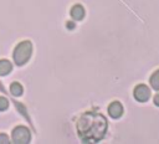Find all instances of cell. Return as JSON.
Wrapping results in <instances>:
<instances>
[{"mask_svg": "<svg viewBox=\"0 0 159 144\" xmlns=\"http://www.w3.org/2000/svg\"><path fill=\"white\" fill-rule=\"evenodd\" d=\"M77 133L83 143H97L107 133V119L96 110L86 112L77 122Z\"/></svg>", "mask_w": 159, "mask_h": 144, "instance_id": "cell-1", "label": "cell"}, {"mask_svg": "<svg viewBox=\"0 0 159 144\" xmlns=\"http://www.w3.org/2000/svg\"><path fill=\"white\" fill-rule=\"evenodd\" d=\"M66 26H67L68 29H75V22H72V21H68V22L66 24Z\"/></svg>", "mask_w": 159, "mask_h": 144, "instance_id": "cell-13", "label": "cell"}, {"mask_svg": "<svg viewBox=\"0 0 159 144\" xmlns=\"http://www.w3.org/2000/svg\"><path fill=\"white\" fill-rule=\"evenodd\" d=\"M153 101H154V104H155V106H158V107H159V93H158V94H155V96H154V99H153Z\"/></svg>", "mask_w": 159, "mask_h": 144, "instance_id": "cell-12", "label": "cell"}, {"mask_svg": "<svg viewBox=\"0 0 159 144\" xmlns=\"http://www.w3.org/2000/svg\"><path fill=\"white\" fill-rule=\"evenodd\" d=\"M149 82H150V86H152L153 89L159 91V70H157V71L150 76Z\"/></svg>", "mask_w": 159, "mask_h": 144, "instance_id": "cell-8", "label": "cell"}, {"mask_svg": "<svg viewBox=\"0 0 159 144\" xmlns=\"http://www.w3.org/2000/svg\"><path fill=\"white\" fill-rule=\"evenodd\" d=\"M9 106V102L5 97H0V110H5Z\"/></svg>", "mask_w": 159, "mask_h": 144, "instance_id": "cell-10", "label": "cell"}, {"mask_svg": "<svg viewBox=\"0 0 159 144\" xmlns=\"http://www.w3.org/2000/svg\"><path fill=\"white\" fill-rule=\"evenodd\" d=\"M10 92H11L12 96L19 97V96L22 94V86H21L20 83H17V82H14V83H11V86H10Z\"/></svg>", "mask_w": 159, "mask_h": 144, "instance_id": "cell-9", "label": "cell"}, {"mask_svg": "<svg viewBox=\"0 0 159 144\" xmlns=\"http://www.w3.org/2000/svg\"><path fill=\"white\" fill-rule=\"evenodd\" d=\"M86 15V11H84V7L81 5V4H76L71 7V16L75 21H81L83 20Z\"/></svg>", "mask_w": 159, "mask_h": 144, "instance_id": "cell-6", "label": "cell"}, {"mask_svg": "<svg viewBox=\"0 0 159 144\" xmlns=\"http://www.w3.org/2000/svg\"><path fill=\"white\" fill-rule=\"evenodd\" d=\"M133 96L138 102H147L150 97V89L147 84L140 83V84L135 86V88L133 91Z\"/></svg>", "mask_w": 159, "mask_h": 144, "instance_id": "cell-4", "label": "cell"}, {"mask_svg": "<svg viewBox=\"0 0 159 144\" xmlns=\"http://www.w3.org/2000/svg\"><path fill=\"white\" fill-rule=\"evenodd\" d=\"M9 143V138L6 134H0V144H7Z\"/></svg>", "mask_w": 159, "mask_h": 144, "instance_id": "cell-11", "label": "cell"}, {"mask_svg": "<svg viewBox=\"0 0 159 144\" xmlns=\"http://www.w3.org/2000/svg\"><path fill=\"white\" fill-rule=\"evenodd\" d=\"M108 113H109V115H111L113 119L119 118V117L123 114V106H122V103L118 102V101L112 102V103L108 106Z\"/></svg>", "mask_w": 159, "mask_h": 144, "instance_id": "cell-5", "label": "cell"}, {"mask_svg": "<svg viewBox=\"0 0 159 144\" xmlns=\"http://www.w3.org/2000/svg\"><path fill=\"white\" fill-rule=\"evenodd\" d=\"M31 53H32V43L30 41H22V42H20L15 47V51H14V55H12L15 63L19 65V66L25 65L30 60Z\"/></svg>", "mask_w": 159, "mask_h": 144, "instance_id": "cell-2", "label": "cell"}, {"mask_svg": "<svg viewBox=\"0 0 159 144\" xmlns=\"http://www.w3.org/2000/svg\"><path fill=\"white\" fill-rule=\"evenodd\" d=\"M30 132L26 127H16L12 130V140L16 144H25L30 142Z\"/></svg>", "mask_w": 159, "mask_h": 144, "instance_id": "cell-3", "label": "cell"}, {"mask_svg": "<svg viewBox=\"0 0 159 144\" xmlns=\"http://www.w3.org/2000/svg\"><path fill=\"white\" fill-rule=\"evenodd\" d=\"M12 70V65L7 60H0V76H5L10 73Z\"/></svg>", "mask_w": 159, "mask_h": 144, "instance_id": "cell-7", "label": "cell"}]
</instances>
